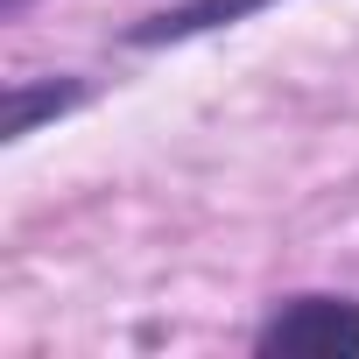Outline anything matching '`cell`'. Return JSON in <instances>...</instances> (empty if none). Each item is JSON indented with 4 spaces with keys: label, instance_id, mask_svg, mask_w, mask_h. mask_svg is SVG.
<instances>
[{
    "label": "cell",
    "instance_id": "3",
    "mask_svg": "<svg viewBox=\"0 0 359 359\" xmlns=\"http://www.w3.org/2000/svg\"><path fill=\"white\" fill-rule=\"evenodd\" d=\"M85 99V78H15L8 85V141H29L43 120L71 113Z\"/></svg>",
    "mask_w": 359,
    "mask_h": 359
},
{
    "label": "cell",
    "instance_id": "2",
    "mask_svg": "<svg viewBox=\"0 0 359 359\" xmlns=\"http://www.w3.org/2000/svg\"><path fill=\"white\" fill-rule=\"evenodd\" d=\"M261 8H275V0H184V8H162V15L134 22V29H127V43H134V50H162V43H191V36L233 29V22H247V15H261Z\"/></svg>",
    "mask_w": 359,
    "mask_h": 359
},
{
    "label": "cell",
    "instance_id": "1",
    "mask_svg": "<svg viewBox=\"0 0 359 359\" xmlns=\"http://www.w3.org/2000/svg\"><path fill=\"white\" fill-rule=\"evenodd\" d=\"M254 345H261V352L352 359V352H359V303H345V296H296V303H282V310L261 324Z\"/></svg>",
    "mask_w": 359,
    "mask_h": 359
},
{
    "label": "cell",
    "instance_id": "4",
    "mask_svg": "<svg viewBox=\"0 0 359 359\" xmlns=\"http://www.w3.org/2000/svg\"><path fill=\"white\" fill-rule=\"evenodd\" d=\"M22 8H29V0H0V15H22Z\"/></svg>",
    "mask_w": 359,
    "mask_h": 359
}]
</instances>
